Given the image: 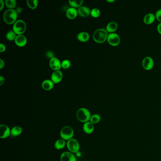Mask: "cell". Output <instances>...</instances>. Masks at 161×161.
I'll list each match as a JSON object with an SVG mask.
<instances>
[{
    "label": "cell",
    "instance_id": "6da1fadb",
    "mask_svg": "<svg viewBox=\"0 0 161 161\" xmlns=\"http://www.w3.org/2000/svg\"><path fill=\"white\" fill-rule=\"evenodd\" d=\"M108 32L106 29L103 28H98L95 30L93 34V38L95 42L99 44L103 43L107 40Z\"/></svg>",
    "mask_w": 161,
    "mask_h": 161
},
{
    "label": "cell",
    "instance_id": "7a4b0ae2",
    "mask_svg": "<svg viewBox=\"0 0 161 161\" xmlns=\"http://www.w3.org/2000/svg\"><path fill=\"white\" fill-rule=\"evenodd\" d=\"M17 13L14 9H8L4 12L3 19L4 21L8 24H14L17 19Z\"/></svg>",
    "mask_w": 161,
    "mask_h": 161
},
{
    "label": "cell",
    "instance_id": "3957f363",
    "mask_svg": "<svg viewBox=\"0 0 161 161\" xmlns=\"http://www.w3.org/2000/svg\"><path fill=\"white\" fill-rule=\"evenodd\" d=\"M91 116V112L86 108H79L76 111V118L78 121L82 123H85L90 121Z\"/></svg>",
    "mask_w": 161,
    "mask_h": 161
},
{
    "label": "cell",
    "instance_id": "277c9868",
    "mask_svg": "<svg viewBox=\"0 0 161 161\" xmlns=\"http://www.w3.org/2000/svg\"><path fill=\"white\" fill-rule=\"evenodd\" d=\"M74 130L71 127L65 126L61 129L60 131V136L61 138L65 140H70L74 136Z\"/></svg>",
    "mask_w": 161,
    "mask_h": 161
},
{
    "label": "cell",
    "instance_id": "5b68a950",
    "mask_svg": "<svg viewBox=\"0 0 161 161\" xmlns=\"http://www.w3.org/2000/svg\"><path fill=\"white\" fill-rule=\"evenodd\" d=\"M27 29V25L24 20H17L13 25V30L18 35H23Z\"/></svg>",
    "mask_w": 161,
    "mask_h": 161
},
{
    "label": "cell",
    "instance_id": "8992f818",
    "mask_svg": "<svg viewBox=\"0 0 161 161\" xmlns=\"http://www.w3.org/2000/svg\"><path fill=\"white\" fill-rule=\"evenodd\" d=\"M66 146L68 151L72 153H76L79 152L80 146L78 140L74 138H71L66 143Z\"/></svg>",
    "mask_w": 161,
    "mask_h": 161
},
{
    "label": "cell",
    "instance_id": "52a82bcc",
    "mask_svg": "<svg viewBox=\"0 0 161 161\" xmlns=\"http://www.w3.org/2000/svg\"><path fill=\"white\" fill-rule=\"evenodd\" d=\"M107 40L110 45L116 47L121 42V38L118 34L115 33H112L108 35Z\"/></svg>",
    "mask_w": 161,
    "mask_h": 161
},
{
    "label": "cell",
    "instance_id": "ba28073f",
    "mask_svg": "<svg viewBox=\"0 0 161 161\" xmlns=\"http://www.w3.org/2000/svg\"><path fill=\"white\" fill-rule=\"evenodd\" d=\"M142 65L145 70L149 71L152 69L154 66V61L152 57L146 56L143 60Z\"/></svg>",
    "mask_w": 161,
    "mask_h": 161
},
{
    "label": "cell",
    "instance_id": "9c48e42d",
    "mask_svg": "<svg viewBox=\"0 0 161 161\" xmlns=\"http://www.w3.org/2000/svg\"><path fill=\"white\" fill-rule=\"evenodd\" d=\"M11 130L8 126L5 124H1L0 126V138L5 139L11 135Z\"/></svg>",
    "mask_w": 161,
    "mask_h": 161
},
{
    "label": "cell",
    "instance_id": "30bf717a",
    "mask_svg": "<svg viewBox=\"0 0 161 161\" xmlns=\"http://www.w3.org/2000/svg\"><path fill=\"white\" fill-rule=\"evenodd\" d=\"M60 161H76V158L73 153L70 152H64L60 157Z\"/></svg>",
    "mask_w": 161,
    "mask_h": 161
},
{
    "label": "cell",
    "instance_id": "8fae6325",
    "mask_svg": "<svg viewBox=\"0 0 161 161\" xmlns=\"http://www.w3.org/2000/svg\"><path fill=\"white\" fill-rule=\"evenodd\" d=\"M49 66L54 71H59L62 67L61 63L58 58L53 57L49 61Z\"/></svg>",
    "mask_w": 161,
    "mask_h": 161
},
{
    "label": "cell",
    "instance_id": "7c38bea8",
    "mask_svg": "<svg viewBox=\"0 0 161 161\" xmlns=\"http://www.w3.org/2000/svg\"><path fill=\"white\" fill-rule=\"evenodd\" d=\"M63 74L61 71H55L51 75V79L54 83L57 84L62 81Z\"/></svg>",
    "mask_w": 161,
    "mask_h": 161
},
{
    "label": "cell",
    "instance_id": "4fadbf2b",
    "mask_svg": "<svg viewBox=\"0 0 161 161\" xmlns=\"http://www.w3.org/2000/svg\"><path fill=\"white\" fill-rule=\"evenodd\" d=\"M15 43L19 47H24L27 43V37L23 35H17L15 38Z\"/></svg>",
    "mask_w": 161,
    "mask_h": 161
},
{
    "label": "cell",
    "instance_id": "5bb4252c",
    "mask_svg": "<svg viewBox=\"0 0 161 161\" xmlns=\"http://www.w3.org/2000/svg\"><path fill=\"white\" fill-rule=\"evenodd\" d=\"M78 14L80 16L87 17L89 16L91 14V11L88 7L85 6H82L79 7L78 9Z\"/></svg>",
    "mask_w": 161,
    "mask_h": 161
},
{
    "label": "cell",
    "instance_id": "9a60e30c",
    "mask_svg": "<svg viewBox=\"0 0 161 161\" xmlns=\"http://www.w3.org/2000/svg\"><path fill=\"white\" fill-rule=\"evenodd\" d=\"M78 14V10L73 7H70L68 9L66 12V16L70 20L75 19Z\"/></svg>",
    "mask_w": 161,
    "mask_h": 161
},
{
    "label": "cell",
    "instance_id": "2e32d148",
    "mask_svg": "<svg viewBox=\"0 0 161 161\" xmlns=\"http://www.w3.org/2000/svg\"><path fill=\"white\" fill-rule=\"evenodd\" d=\"M83 130L84 132L87 134H90L94 132L95 130L94 124L90 122H87L86 123H84Z\"/></svg>",
    "mask_w": 161,
    "mask_h": 161
},
{
    "label": "cell",
    "instance_id": "e0dca14e",
    "mask_svg": "<svg viewBox=\"0 0 161 161\" xmlns=\"http://www.w3.org/2000/svg\"><path fill=\"white\" fill-rule=\"evenodd\" d=\"M155 15L152 13H149L145 15L143 18V21L146 24L150 25L153 23L155 21Z\"/></svg>",
    "mask_w": 161,
    "mask_h": 161
},
{
    "label": "cell",
    "instance_id": "ac0fdd59",
    "mask_svg": "<svg viewBox=\"0 0 161 161\" xmlns=\"http://www.w3.org/2000/svg\"><path fill=\"white\" fill-rule=\"evenodd\" d=\"M118 27V25L117 22L115 21H111L107 25L106 30L107 32L112 33L114 32L117 30Z\"/></svg>",
    "mask_w": 161,
    "mask_h": 161
},
{
    "label": "cell",
    "instance_id": "d6986e66",
    "mask_svg": "<svg viewBox=\"0 0 161 161\" xmlns=\"http://www.w3.org/2000/svg\"><path fill=\"white\" fill-rule=\"evenodd\" d=\"M54 83L50 79H45L42 83V87L45 90L49 91L53 87Z\"/></svg>",
    "mask_w": 161,
    "mask_h": 161
},
{
    "label": "cell",
    "instance_id": "ffe728a7",
    "mask_svg": "<svg viewBox=\"0 0 161 161\" xmlns=\"http://www.w3.org/2000/svg\"><path fill=\"white\" fill-rule=\"evenodd\" d=\"M22 129L21 127L16 126L11 129V135L12 137H16L20 136L22 132Z\"/></svg>",
    "mask_w": 161,
    "mask_h": 161
},
{
    "label": "cell",
    "instance_id": "44dd1931",
    "mask_svg": "<svg viewBox=\"0 0 161 161\" xmlns=\"http://www.w3.org/2000/svg\"><path fill=\"white\" fill-rule=\"evenodd\" d=\"M89 38L90 36L89 34L86 32H81L77 35V38L80 42H87L89 40Z\"/></svg>",
    "mask_w": 161,
    "mask_h": 161
},
{
    "label": "cell",
    "instance_id": "7402d4cb",
    "mask_svg": "<svg viewBox=\"0 0 161 161\" xmlns=\"http://www.w3.org/2000/svg\"><path fill=\"white\" fill-rule=\"evenodd\" d=\"M66 145V143L65 140L60 138L56 141L55 144V147L56 149L60 150L64 148Z\"/></svg>",
    "mask_w": 161,
    "mask_h": 161
},
{
    "label": "cell",
    "instance_id": "603a6c76",
    "mask_svg": "<svg viewBox=\"0 0 161 161\" xmlns=\"http://www.w3.org/2000/svg\"><path fill=\"white\" fill-rule=\"evenodd\" d=\"M84 1L83 0H69L68 2L70 5L71 7L73 8H76V7H79L81 6V5L82 4Z\"/></svg>",
    "mask_w": 161,
    "mask_h": 161
},
{
    "label": "cell",
    "instance_id": "cb8c5ba5",
    "mask_svg": "<svg viewBox=\"0 0 161 161\" xmlns=\"http://www.w3.org/2000/svg\"><path fill=\"white\" fill-rule=\"evenodd\" d=\"M101 117L100 115L98 114H95L92 115L90 119V122L93 124H98L100 122Z\"/></svg>",
    "mask_w": 161,
    "mask_h": 161
},
{
    "label": "cell",
    "instance_id": "d4e9b609",
    "mask_svg": "<svg viewBox=\"0 0 161 161\" xmlns=\"http://www.w3.org/2000/svg\"><path fill=\"white\" fill-rule=\"evenodd\" d=\"M28 6L32 9H35L38 6V1L37 0H27Z\"/></svg>",
    "mask_w": 161,
    "mask_h": 161
},
{
    "label": "cell",
    "instance_id": "484cf974",
    "mask_svg": "<svg viewBox=\"0 0 161 161\" xmlns=\"http://www.w3.org/2000/svg\"><path fill=\"white\" fill-rule=\"evenodd\" d=\"M16 36V34L13 30H9L7 33L6 35V38L9 41L15 40Z\"/></svg>",
    "mask_w": 161,
    "mask_h": 161
},
{
    "label": "cell",
    "instance_id": "4316f807",
    "mask_svg": "<svg viewBox=\"0 0 161 161\" xmlns=\"http://www.w3.org/2000/svg\"><path fill=\"white\" fill-rule=\"evenodd\" d=\"M5 4L10 9H13L16 6L17 1L16 0H6Z\"/></svg>",
    "mask_w": 161,
    "mask_h": 161
},
{
    "label": "cell",
    "instance_id": "83f0119b",
    "mask_svg": "<svg viewBox=\"0 0 161 161\" xmlns=\"http://www.w3.org/2000/svg\"><path fill=\"white\" fill-rule=\"evenodd\" d=\"M91 15L94 17H98L100 16L101 12L98 8H93L91 10Z\"/></svg>",
    "mask_w": 161,
    "mask_h": 161
},
{
    "label": "cell",
    "instance_id": "f1b7e54d",
    "mask_svg": "<svg viewBox=\"0 0 161 161\" xmlns=\"http://www.w3.org/2000/svg\"><path fill=\"white\" fill-rule=\"evenodd\" d=\"M71 63L68 60H64L61 63L62 67L64 69H67L69 68L71 66Z\"/></svg>",
    "mask_w": 161,
    "mask_h": 161
},
{
    "label": "cell",
    "instance_id": "f546056e",
    "mask_svg": "<svg viewBox=\"0 0 161 161\" xmlns=\"http://www.w3.org/2000/svg\"><path fill=\"white\" fill-rule=\"evenodd\" d=\"M155 15L156 19H157L158 21L161 22V9H158V11H157V12L155 13Z\"/></svg>",
    "mask_w": 161,
    "mask_h": 161
},
{
    "label": "cell",
    "instance_id": "4dcf8cb0",
    "mask_svg": "<svg viewBox=\"0 0 161 161\" xmlns=\"http://www.w3.org/2000/svg\"><path fill=\"white\" fill-rule=\"evenodd\" d=\"M45 56H47V58H49L50 59L53 58V57H55V55H54L53 52L50 51H48L46 52Z\"/></svg>",
    "mask_w": 161,
    "mask_h": 161
},
{
    "label": "cell",
    "instance_id": "1f68e13d",
    "mask_svg": "<svg viewBox=\"0 0 161 161\" xmlns=\"http://www.w3.org/2000/svg\"><path fill=\"white\" fill-rule=\"evenodd\" d=\"M6 47L4 44H3L2 43L0 44V52H3L6 50Z\"/></svg>",
    "mask_w": 161,
    "mask_h": 161
},
{
    "label": "cell",
    "instance_id": "d6a6232c",
    "mask_svg": "<svg viewBox=\"0 0 161 161\" xmlns=\"http://www.w3.org/2000/svg\"><path fill=\"white\" fill-rule=\"evenodd\" d=\"M5 79L4 76H0V85L1 86V85L4 83V82Z\"/></svg>",
    "mask_w": 161,
    "mask_h": 161
},
{
    "label": "cell",
    "instance_id": "836d02e7",
    "mask_svg": "<svg viewBox=\"0 0 161 161\" xmlns=\"http://www.w3.org/2000/svg\"><path fill=\"white\" fill-rule=\"evenodd\" d=\"M5 63L3 60L1 59H0V68H2L4 66Z\"/></svg>",
    "mask_w": 161,
    "mask_h": 161
},
{
    "label": "cell",
    "instance_id": "e575fe53",
    "mask_svg": "<svg viewBox=\"0 0 161 161\" xmlns=\"http://www.w3.org/2000/svg\"><path fill=\"white\" fill-rule=\"evenodd\" d=\"M157 30L159 34L161 35V22L160 23L158 24L157 27Z\"/></svg>",
    "mask_w": 161,
    "mask_h": 161
},
{
    "label": "cell",
    "instance_id": "d590c367",
    "mask_svg": "<svg viewBox=\"0 0 161 161\" xmlns=\"http://www.w3.org/2000/svg\"><path fill=\"white\" fill-rule=\"evenodd\" d=\"M0 4H1L0 11H1L2 9L4 8V1H2V0H0Z\"/></svg>",
    "mask_w": 161,
    "mask_h": 161
},
{
    "label": "cell",
    "instance_id": "8d00e7d4",
    "mask_svg": "<svg viewBox=\"0 0 161 161\" xmlns=\"http://www.w3.org/2000/svg\"><path fill=\"white\" fill-rule=\"evenodd\" d=\"M15 11H16L17 13H21V12H22V9L21 8V7H17V8L15 9Z\"/></svg>",
    "mask_w": 161,
    "mask_h": 161
},
{
    "label": "cell",
    "instance_id": "74e56055",
    "mask_svg": "<svg viewBox=\"0 0 161 161\" xmlns=\"http://www.w3.org/2000/svg\"><path fill=\"white\" fill-rule=\"evenodd\" d=\"M114 1V0H107V1H108L109 2H113Z\"/></svg>",
    "mask_w": 161,
    "mask_h": 161
},
{
    "label": "cell",
    "instance_id": "f35d334b",
    "mask_svg": "<svg viewBox=\"0 0 161 161\" xmlns=\"http://www.w3.org/2000/svg\"></svg>",
    "mask_w": 161,
    "mask_h": 161
}]
</instances>
